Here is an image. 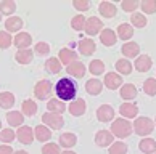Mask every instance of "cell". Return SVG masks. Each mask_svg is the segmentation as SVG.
Here are the masks:
<instances>
[{
  "label": "cell",
  "instance_id": "6da1fadb",
  "mask_svg": "<svg viewBox=\"0 0 156 154\" xmlns=\"http://www.w3.org/2000/svg\"><path fill=\"white\" fill-rule=\"evenodd\" d=\"M55 93L58 95V100L65 101H73L77 95V84L73 80V79L63 77L60 79L55 85Z\"/></svg>",
  "mask_w": 156,
  "mask_h": 154
},
{
  "label": "cell",
  "instance_id": "7a4b0ae2",
  "mask_svg": "<svg viewBox=\"0 0 156 154\" xmlns=\"http://www.w3.org/2000/svg\"><path fill=\"white\" fill-rule=\"evenodd\" d=\"M113 132V135H116L118 138H126V136H129L132 133V124L127 121V119H116L113 124H111V128H109Z\"/></svg>",
  "mask_w": 156,
  "mask_h": 154
},
{
  "label": "cell",
  "instance_id": "3957f363",
  "mask_svg": "<svg viewBox=\"0 0 156 154\" xmlns=\"http://www.w3.org/2000/svg\"><path fill=\"white\" fill-rule=\"evenodd\" d=\"M132 128H134V132L140 136H147L153 132L154 128V122L151 121L150 117H138L137 121L134 122L132 125Z\"/></svg>",
  "mask_w": 156,
  "mask_h": 154
},
{
  "label": "cell",
  "instance_id": "277c9868",
  "mask_svg": "<svg viewBox=\"0 0 156 154\" xmlns=\"http://www.w3.org/2000/svg\"><path fill=\"white\" fill-rule=\"evenodd\" d=\"M42 122L45 127H50L53 130H60L65 125V119L61 117V114H53V112H45L42 116Z\"/></svg>",
  "mask_w": 156,
  "mask_h": 154
},
{
  "label": "cell",
  "instance_id": "5b68a950",
  "mask_svg": "<svg viewBox=\"0 0 156 154\" xmlns=\"http://www.w3.org/2000/svg\"><path fill=\"white\" fill-rule=\"evenodd\" d=\"M103 29V22L100 18H97V16H90L89 19H85V26H84V31L89 34V36H97V34H100Z\"/></svg>",
  "mask_w": 156,
  "mask_h": 154
},
{
  "label": "cell",
  "instance_id": "8992f818",
  "mask_svg": "<svg viewBox=\"0 0 156 154\" xmlns=\"http://www.w3.org/2000/svg\"><path fill=\"white\" fill-rule=\"evenodd\" d=\"M34 95L39 100H47L51 95V84L48 80H39L34 87Z\"/></svg>",
  "mask_w": 156,
  "mask_h": 154
},
{
  "label": "cell",
  "instance_id": "52a82bcc",
  "mask_svg": "<svg viewBox=\"0 0 156 154\" xmlns=\"http://www.w3.org/2000/svg\"><path fill=\"white\" fill-rule=\"evenodd\" d=\"M13 43H15L16 48L26 50L32 43V37H31V34H27V32H20V34H16V37L13 39Z\"/></svg>",
  "mask_w": 156,
  "mask_h": 154
},
{
  "label": "cell",
  "instance_id": "ba28073f",
  "mask_svg": "<svg viewBox=\"0 0 156 154\" xmlns=\"http://www.w3.org/2000/svg\"><path fill=\"white\" fill-rule=\"evenodd\" d=\"M122 85V77L116 72H108L105 76V87L109 90H116Z\"/></svg>",
  "mask_w": 156,
  "mask_h": 154
},
{
  "label": "cell",
  "instance_id": "9c48e42d",
  "mask_svg": "<svg viewBox=\"0 0 156 154\" xmlns=\"http://www.w3.org/2000/svg\"><path fill=\"white\" fill-rule=\"evenodd\" d=\"M121 53H122L126 58H137L138 53H140V47H138V43L135 42H126L122 45V48H121Z\"/></svg>",
  "mask_w": 156,
  "mask_h": 154
},
{
  "label": "cell",
  "instance_id": "30bf717a",
  "mask_svg": "<svg viewBox=\"0 0 156 154\" xmlns=\"http://www.w3.org/2000/svg\"><path fill=\"white\" fill-rule=\"evenodd\" d=\"M66 71H68L69 76L80 79V77L85 76V64H84V63H80V61H74L69 66H66Z\"/></svg>",
  "mask_w": 156,
  "mask_h": 154
},
{
  "label": "cell",
  "instance_id": "8fae6325",
  "mask_svg": "<svg viewBox=\"0 0 156 154\" xmlns=\"http://www.w3.org/2000/svg\"><path fill=\"white\" fill-rule=\"evenodd\" d=\"M97 117L100 122H109L114 117V109L109 104H103L97 109Z\"/></svg>",
  "mask_w": 156,
  "mask_h": 154
},
{
  "label": "cell",
  "instance_id": "7c38bea8",
  "mask_svg": "<svg viewBox=\"0 0 156 154\" xmlns=\"http://www.w3.org/2000/svg\"><path fill=\"white\" fill-rule=\"evenodd\" d=\"M95 143L98 146L105 148V146H109L113 143V133L108 132V130H100V132H97L95 135Z\"/></svg>",
  "mask_w": 156,
  "mask_h": 154
},
{
  "label": "cell",
  "instance_id": "4fadbf2b",
  "mask_svg": "<svg viewBox=\"0 0 156 154\" xmlns=\"http://www.w3.org/2000/svg\"><path fill=\"white\" fill-rule=\"evenodd\" d=\"M16 136H18V140L21 141L23 145H31L32 140H34V133H32V128L31 127H21L18 132H16Z\"/></svg>",
  "mask_w": 156,
  "mask_h": 154
},
{
  "label": "cell",
  "instance_id": "5bb4252c",
  "mask_svg": "<svg viewBox=\"0 0 156 154\" xmlns=\"http://www.w3.org/2000/svg\"><path fill=\"white\" fill-rule=\"evenodd\" d=\"M98 11H100V15H103V18H113L118 13V7L111 2H101L98 7Z\"/></svg>",
  "mask_w": 156,
  "mask_h": 154
},
{
  "label": "cell",
  "instance_id": "9a60e30c",
  "mask_svg": "<svg viewBox=\"0 0 156 154\" xmlns=\"http://www.w3.org/2000/svg\"><path fill=\"white\" fill-rule=\"evenodd\" d=\"M135 69L138 72H147L151 69V58L147 55H142V56H137V60H135Z\"/></svg>",
  "mask_w": 156,
  "mask_h": 154
},
{
  "label": "cell",
  "instance_id": "2e32d148",
  "mask_svg": "<svg viewBox=\"0 0 156 154\" xmlns=\"http://www.w3.org/2000/svg\"><path fill=\"white\" fill-rule=\"evenodd\" d=\"M119 112H121V116L122 117H135L137 114H138V108H137V104H134V103H124V104H121V108H119Z\"/></svg>",
  "mask_w": 156,
  "mask_h": 154
},
{
  "label": "cell",
  "instance_id": "e0dca14e",
  "mask_svg": "<svg viewBox=\"0 0 156 154\" xmlns=\"http://www.w3.org/2000/svg\"><path fill=\"white\" fill-rule=\"evenodd\" d=\"M95 50H97V45H95V42L92 40V39H82V40L79 42V51L82 55H85V56L92 55Z\"/></svg>",
  "mask_w": 156,
  "mask_h": 154
},
{
  "label": "cell",
  "instance_id": "ac0fdd59",
  "mask_svg": "<svg viewBox=\"0 0 156 154\" xmlns=\"http://www.w3.org/2000/svg\"><path fill=\"white\" fill-rule=\"evenodd\" d=\"M5 27H7V32H18L23 27V19L20 16H10V18L5 21Z\"/></svg>",
  "mask_w": 156,
  "mask_h": 154
},
{
  "label": "cell",
  "instance_id": "d6986e66",
  "mask_svg": "<svg viewBox=\"0 0 156 154\" xmlns=\"http://www.w3.org/2000/svg\"><path fill=\"white\" fill-rule=\"evenodd\" d=\"M74 61H77V53H74V51L69 50V48H61L60 50V63L69 66Z\"/></svg>",
  "mask_w": 156,
  "mask_h": 154
},
{
  "label": "cell",
  "instance_id": "ffe728a7",
  "mask_svg": "<svg viewBox=\"0 0 156 154\" xmlns=\"http://www.w3.org/2000/svg\"><path fill=\"white\" fill-rule=\"evenodd\" d=\"M100 40L105 47H113V45L116 43V34L111 29H103L100 32Z\"/></svg>",
  "mask_w": 156,
  "mask_h": 154
},
{
  "label": "cell",
  "instance_id": "44dd1931",
  "mask_svg": "<svg viewBox=\"0 0 156 154\" xmlns=\"http://www.w3.org/2000/svg\"><path fill=\"white\" fill-rule=\"evenodd\" d=\"M103 88V82L98 80V79H90V80H87V84H85V92H87L89 95H98L101 92Z\"/></svg>",
  "mask_w": 156,
  "mask_h": 154
},
{
  "label": "cell",
  "instance_id": "7402d4cb",
  "mask_svg": "<svg viewBox=\"0 0 156 154\" xmlns=\"http://www.w3.org/2000/svg\"><path fill=\"white\" fill-rule=\"evenodd\" d=\"M69 112H71L73 116H82L85 112V101L82 98L74 100L71 104H69Z\"/></svg>",
  "mask_w": 156,
  "mask_h": 154
},
{
  "label": "cell",
  "instance_id": "603a6c76",
  "mask_svg": "<svg viewBox=\"0 0 156 154\" xmlns=\"http://www.w3.org/2000/svg\"><path fill=\"white\" fill-rule=\"evenodd\" d=\"M137 96V88H135V85H132V84H126L121 87V98L126 100V101H129V100H134Z\"/></svg>",
  "mask_w": 156,
  "mask_h": 154
},
{
  "label": "cell",
  "instance_id": "cb8c5ba5",
  "mask_svg": "<svg viewBox=\"0 0 156 154\" xmlns=\"http://www.w3.org/2000/svg\"><path fill=\"white\" fill-rule=\"evenodd\" d=\"M138 149L145 154H154L156 152V141L151 138H145L138 143Z\"/></svg>",
  "mask_w": 156,
  "mask_h": 154
},
{
  "label": "cell",
  "instance_id": "d4e9b609",
  "mask_svg": "<svg viewBox=\"0 0 156 154\" xmlns=\"http://www.w3.org/2000/svg\"><path fill=\"white\" fill-rule=\"evenodd\" d=\"M32 56H34V51L26 48V50H18V53L15 55V58L20 64H29L32 61Z\"/></svg>",
  "mask_w": 156,
  "mask_h": 154
},
{
  "label": "cell",
  "instance_id": "484cf974",
  "mask_svg": "<svg viewBox=\"0 0 156 154\" xmlns=\"http://www.w3.org/2000/svg\"><path fill=\"white\" fill-rule=\"evenodd\" d=\"M118 36H119V39H122V40H129V39L134 36V27L130 24H127V22H122V24H119V27H118Z\"/></svg>",
  "mask_w": 156,
  "mask_h": 154
},
{
  "label": "cell",
  "instance_id": "4316f807",
  "mask_svg": "<svg viewBox=\"0 0 156 154\" xmlns=\"http://www.w3.org/2000/svg\"><path fill=\"white\" fill-rule=\"evenodd\" d=\"M24 117H23V112L20 111H11L7 114V122L10 124V127H18V125L23 124Z\"/></svg>",
  "mask_w": 156,
  "mask_h": 154
},
{
  "label": "cell",
  "instance_id": "83f0119b",
  "mask_svg": "<svg viewBox=\"0 0 156 154\" xmlns=\"http://www.w3.org/2000/svg\"><path fill=\"white\" fill-rule=\"evenodd\" d=\"M48 112H53V114H61V112H65V103H63L61 100L58 98H51L48 101Z\"/></svg>",
  "mask_w": 156,
  "mask_h": 154
},
{
  "label": "cell",
  "instance_id": "f1b7e54d",
  "mask_svg": "<svg viewBox=\"0 0 156 154\" xmlns=\"http://www.w3.org/2000/svg\"><path fill=\"white\" fill-rule=\"evenodd\" d=\"M77 143V136L74 133H61L60 135V145L63 148H73Z\"/></svg>",
  "mask_w": 156,
  "mask_h": 154
},
{
  "label": "cell",
  "instance_id": "f546056e",
  "mask_svg": "<svg viewBox=\"0 0 156 154\" xmlns=\"http://www.w3.org/2000/svg\"><path fill=\"white\" fill-rule=\"evenodd\" d=\"M21 109H23L21 112L24 114V116L31 117V116H34V114L37 112V104L32 100H24V101H23V104H21Z\"/></svg>",
  "mask_w": 156,
  "mask_h": 154
},
{
  "label": "cell",
  "instance_id": "4dcf8cb0",
  "mask_svg": "<svg viewBox=\"0 0 156 154\" xmlns=\"http://www.w3.org/2000/svg\"><path fill=\"white\" fill-rule=\"evenodd\" d=\"M34 130H36V138L39 141H48L51 138V132L48 130V127H45V125H37Z\"/></svg>",
  "mask_w": 156,
  "mask_h": 154
},
{
  "label": "cell",
  "instance_id": "1f68e13d",
  "mask_svg": "<svg viewBox=\"0 0 156 154\" xmlns=\"http://www.w3.org/2000/svg\"><path fill=\"white\" fill-rule=\"evenodd\" d=\"M15 104V95L10 93V92H2L0 93V106L3 109H8Z\"/></svg>",
  "mask_w": 156,
  "mask_h": 154
},
{
  "label": "cell",
  "instance_id": "d6a6232c",
  "mask_svg": "<svg viewBox=\"0 0 156 154\" xmlns=\"http://www.w3.org/2000/svg\"><path fill=\"white\" fill-rule=\"evenodd\" d=\"M45 69H47V72H50V74H58V72L61 71V63H60V60L48 58L47 63H45Z\"/></svg>",
  "mask_w": 156,
  "mask_h": 154
},
{
  "label": "cell",
  "instance_id": "836d02e7",
  "mask_svg": "<svg viewBox=\"0 0 156 154\" xmlns=\"http://www.w3.org/2000/svg\"><path fill=\"white\" fill-rule=\"evenodd\" d=\"M89 69L94 76H100V74H103V71H105V63L101 60H94V61H90Z\"/></svg>",
  "mask_w": 156,
  "mask_h": 154
},
{
  "label": "cell",
  "instance_id": "e575fe53",
  "mask_svg": "<svg viewBox=\"0 0 156 154\" xmlns=\"http://www.w3.org/2000/svg\"><path fill=\"white\" fill-rule=\"evenodd\" d=\"M116 69H118V72L127 76V74L132 72V64H130L129 60H118L116 61Z\"/></svg>",
  "mask_w": 156,
  "mask_h": 154
},
{
  "label": "cell",
  "instance_id": "d590c367",
  "mask_svg": "<svg viewBox=\"0 0 156 154\" xmlns=\"http://www.w3.org/2000/svg\"><path fill=\"white\" fill-rule=\"evenodd\" d=\"M15 10H16V3L11 2V0L0 2V13H2V15H13Z\"/></svg>",
  "mask_w": 156,
  "mask_h": 154
},
{
  "label": "cell",
  "instance_id": "8d00e7d4",
  "mask_svg": "<svg viewBox=\"0 0 156 154\" xmlns=\"http://www.w3.org/2000/svg\"><path fill=\"white\" fill-rule=\"evenodd\" d=\"M143 90H145L147 95L154 96V95H156V79H154V77L147 79L145 84H143Z\"/></svg>",
  "mask_w": 156,
  "mask_h": 154
},
{
  "label": "cell",
  "instance_id": "74e56055",
  "mask_svg": "<svg viewBox=\"0 0 156 154\" xmlns=\"http://www.w3.org/2000/svg\"><path fill=\"white\" fill-rule=\"evenodd\" d=\"M109 154H126L127 152V145L122 143V141H116L109 146Z\"/></svg>",
  "mask_w": 156,
  "mask_h": 154
},
{
  "label": "cell",
  "instance_id": "f35d334b",
  "mask_svg": "<svg viewBox=\"0 0 156 154\" xmlns=\"http://www.w3.org/2000/svg\"><path fill=\"white\" fill-rule=\"evenodd\" d=\"M130 21H132V26L134 27H145L147 26V18L143 16L142 13H134L132 15V18H130Z\"/></svg>",
  "mask_w": 156,
  "mask_h": 154
},
{
  "label": "cell",
  "instance_id": "ab89813d",
  "mask_svg": "<svg viewBox=\"0 0 156 154\" xmlns=\"http://www.w3.org/2000/svg\"><path fill=\"white\" fill-rule=\"evenodd\" d=\"M84 26H85L84 15H77V16H74V18L71 19V27H73L74 31H82Z\"/></svg>",
  "mask_w": 156,
  "mask_h": 154
},
{
  "label": "cell",
  "instance_id": "60d3db41",
  "mask_svg": "<svg viewBox=\"0 0 156 154\" xmlns=\"http://www.w3.org/2000/svg\"><path fill=\"white\" fill-rule=\"evenodd\" d=\"M11 43H13V39H11L10 34L7 31H0V48L5 50V48H8Z\"/></svg>",
  "mask_w": 156,
  "mask_h": 154
},
{
  "label": "cell",
  "instance_id": "b9f144b4",
  "mask_svg": "<svg viewBox=\"0 0 156 154\" xmlns=\"http://www.w3.org/2000/svg\"><path fill=\"white\" fill-rule=\"evenodd\" d=\"M15 136H16V133L11 128H5L0 132V141H2V143H11V141L15 140Z\"/></svg>",
  "mask_w": 156,
  "mask_h": 154
},
{
  "label": "cell",
  "instance_id": "7bdbcfd3",
  "mask_svg": "<svg viewBox=\"0 0 156 154\" xmlns=\"http://www.w3.org/2000/svg\"><path fill=\"white\" fill-rule=\"evenodd\" d=\"M34 53L39 55V56H45V55H48V53H50V47H48V43H45V42H39V43H36V47H34Z\"/></svg>",
  "mask_w": 156,
  "mask_h": 154
},
{
  "label": "cell",
  "instance_id": "ee69618b",
  "mask_svg": "<svg viewBox=\"0 0 156 154\" xmlns=\"http://www.w3.org/2000/svg\"><path fill=\"white\" fill-rule=\"evenodd\" d=\"M140 7H142V11L143 13H154L156 11V2L154 0H145V2H142L140 3Z\"/></svg>",
  "mask_w": 156,
  "mask_h": 154
},
{
  "label": "cell",
  "instance_id": "f6af8a7d",
  "mask_svg": "<svg viewBox=\"0 0 156 154\" xmlns=\"http://www.w3.org/2000/svg\"><path fill=\"white\" fill-rule=\"evenodd\" d=\"M42 154H60V146L56 143H45L42 148Z\"/></svg>",
  "mask_w": 156,
  "mask_h": 154
},
{
  "label": "cell",
  "instance_id": "bcb514c9",
  "mask_svg": "<svg viewBox=\"0 0 156 154\" xmlns=\"http://www.w3.org/2000/svg\"><path fill=\"white\" fill-rule=\"evenodd\" d=\"M121 7H122L124 11H135L138 7H140V3L135 2V0H124V2L121 3Z\"/></svg>",
  "mask_w": 156,
  "mask_h": 154
},
{
  "label": "cell",
  "instance_id": "7dc6e473",
  "mask_svg": "<svg viewBox=\"0 0 156 154\" xmlns=\"http://www.w3.org/2000/svg\"><path fill=\"white\" fill-rule=\"evenodd\" d=\"M73 7L79 11H87L90 8V2H87V0H74Z\"/></svg>",
  "mask_w": 156,
  "mask_h": 154
},
{
  "label": "cell",
  "instance_id": "c3c4849f",
  "mask_svg": "<svg viewBox=\"0 0 156 154\" xmlns=\"http://www.w3.org/2000/svg\"><path fill=\"white\" fill-rule=\"evenodd\" d=\"M0 154H13V149L8 145H2L0 146Z\"/></svg>",
  "mask_w": 156,
  "mask_h": 154
},
{
  "label": "cell",
  "instance_id": "681fc988",
  "mask_svg": "<svg viewBox=\"0 0 156 154\" xmlns=\"http://www.w3.org/2000/svg\"><path fill=\"white\" fill-rule=\"evenodd\" d=\"M13 154H27V152L23 151V149H20V151H16V152H13Z\"/></svg>",
  "mask_w": 156,
  "mask_h": 154
},
{
  "label": "cell",
  "instance_id": "f907efd6",
  "mask_svg": "<svg viewBox=\"0 0 156 154\" xmlns=\"http://www.w3.org/2000/svg\"><path fill=\"white\" fill-rule=\"evenodd\" d=\"M60 154H76V152H73V151H65V152H60Z\"/></svg>",
  "mask_w": 156,
  "mask_h": 154
},
{
  "label": "cell",
  "instance_id": "816d5d0a",
  "mask_svg": "<svg viewBox=\"0 0 156 154\" xmlns=\"http://www.w3.org/2000/svg\"><path fill=\"white\" fill-rule=\"evenodd\" d=\"M0 128H2V121H0Z\"/></svg>",
  "mask_w": 156,
  "mask_h": 154
},
{
  "label": "cell",
  "instance_id": "f5cc1de1",
  "mask_svg": "<svg viewBox=\"0 0 156 154\" xmlns=\"http://www.w3.org/2000/svg\"><path fill=\"white\" fill-rule=\"evenodd\" d=\"M0 21H2V15H0Z\"/></svg>",
  "mask_w": 156,
  "mask_h": 154
},
{
  "label": "cell",
  "instance_id": "db71d44e",
  "mask_svg": "<svg viewBox=\"0 0 156 154\" xmlns=\"http://www.w3.org/2000/svg\"><path fill=\"white\" fill-rule=\"evenodd\" d=\"M154 124H156V121H154Z\"/></svg>",
  "mask_w": 156,
  "mask_h": 154
},
{
  "label": "cell",
  "instance_id": "11a10c76",
  "mask_svg": "<svg viewBox=\"0 0 156 154\" xmlns=\"http://www.w3.org/2000/svg\"><path fill=\"white\" fill-rule=\"evenodd\" d=\"M154 154H156V152H154Z\"/></svg>",
  "mask_w": 156,
  "mask_h": 154
}]
</instances>
